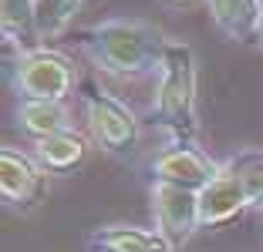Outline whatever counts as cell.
Instances as JSON below:
<instances>
[{
	"mask_svg": "<svg viewBox=\"0 0 263 252\" xmlns=\"http://www.w3.org/2000/svg\"><path fill=\"white\" fill-rule=\"evenodd\" d=\"M162 34L139 20H105L78 34V47L91 57L95 68L105 74H145L162 68L165 57Z\"/></svg>",
	"mask_w": 263,
	"mask_h": 252,
	"instance_id": "6da1fadb",
	"label": "cell"
},
{
	"mask_svg": "<svg viewBox=\"0 0 263 252\" xmlns=\"http://www.w3.org/2000/svg\"><path fill=\"white\" fill-rule=\"evenodd\" d=\"M152 115L176 138V145H193V138H196V54L189 44H172V40L165 44Z\"/></svg>",
	"mask_w": 263,
	"mask_h": 252,
	"instance_id": "7a4b0ae2",
	"label": "cell"
},
{
	"mask_svg": "<svg viewBox=\"0 0 263 252\" xmlns=\"http://www.w3.org/2000/svg\"><path fill=\"white\" fill-rule=\"evenodd\" d=\"M85 108H88V124L91 138L98 141L101 152L108 155H132L139 145V118L125 101L101 88H85Z\"/></svg>",
	"mask_w": 263,
	"mask_h": 252,
	"instance_id": "3957f363",
	"label": "cell"
},
{
	"mask_svg": "<svg viewBox=\"0 0 263 252\" xmlns=\"http://www.w3.org/2000/svg\"><path fill=\"white\" fill-rule=\"evenodd\" d=\"M10 81L21 101H64L74 84V71L61 54L41 47V51L17 57Z\"/></svg>",
	"mask_w": 263,
	"mask_h": 252,
	"instance_id": "277c9868",
	"label": "cell"
},
{
	"mask_svg": "<svg viewBox=\"0 0 263 252\" xmlns=\"http://www.w3.org/2000/svg\"><path fill=\"white\" fill-rule=\"evenodd\" d=\"M152 215H155V232L172 249H182L202 229L199 192L179 188V185H165V182H152Z\"/></svg>",
	"mask_w": 263,
	"mask_h": 252,
	"instance_id": "5b68a950",
	"label": "cell"
},
{
	"mask_svg": "<svg viewBox=\"0 0 263 252\" xmlns=\"http://www.w3.org/2000/svg\"><path fill=\"white\" fill-rule=\"evenodd\" d=\"M44 188H47L44 165L34 161L31 155L4 145V152H0V192H4V202L10 208L27 212L44 199Z\"/></svg>",
	"mask_w": 263,
	"mask_h": 252,
	"instance_id": "8992f818",
	"label": "cell"
},
{
	"mask_svg": "<svg viewBox=\"0 0 263 252\" xmlns=\"http://www.w3.org/2000/svg\"><path fill=\"white\" fill-rule=\"evenodd\" d=\"M219 168H223V165L209 161L199 148H193V145H172V148H165V152L155 155L152 175H155V182L202 192L213 178L219 175Z\"/></svg>",
	"mask_w": 263,
	"mask_h": 252,
	"instance_id": "52a82bcc",
	"label": "cell"
},
{
	"mask_svg": "<svg viewBox=\"0 0 263 252\" xmlns=\"http://www.w3.org/2000/svg\"><path fill=\"white\" fill-rule=\"evenodd\" d=\"M243 208H250L247 188H243L240 175L230 165L219 168V175L199 192V222L202 229H213L219 222H230L233 215H240Z\"/></svg>",
	"mask_w": 263,
	"mask_h": 252,
	"instance_id": "ba28073f",
	"label": "cell"
},
{
	"mask_svg": "<svg viewBox=\"0 0 263 252\" xmlns=\"http://www.w3.org/2000/svg\"><path fill=\"white\" fill-rule=\"evenodd\" d=\"M209 14L216 27L226 37L250 44L260 37V20H263V0H206Z\"/></svg>",
	"mask_w": 263,
	"mask_h": 252,
	"instance_id": "9c48e42d",
	"label": "cell"
},
{
	"mask_svg": "<svg viewBox=\"0 0 263 252\" xmlns=\"http://www.w3.org/2000/svg\"><path fill=\"white\" fill-rule=\"evenodd\" d=\"M88 245L98 252H176L159 232L139 225H101L88 236Z\"/></svg>",
	"mask_w": 263,
	"mask_h": 252,
	"instance_id": "30bf717a",
	"label": "cell"
},
{
	"mask_svg": "<svg viewBox=\"0 0 263 252\" xmlns=\"http://www.w3.org/2000/svg\"><path fill=\"white\" fill-rule=\"evenodd\" d=\"M0 24H4L7 47H17V57L31 54V51H41L34 0H0Z\"/></svg>",
	"mask_w": 263,
	"mask_h": 252,
	"instance_id": "8fae6325",
	"label": "cell"
},
{
	"mask_svg": "<svg viewBox=\"0 0 263 252\" xmlns=\"http://www.w3.org/2000/svg\"><path fill=\"white\" fill-rule=\"evenodd\" d=\"M17 124H21L34 141L61 135V131H71L64 101H21V104H17Z\"/></svg>",
	"mask_w": 263,
	"mask_h": 252,
	"instance_id": "7c38bea8",
	"label": "cell"
},
{
	"mask_svg": "<svg viewBox=\"0 0 263 252\" xmlns=\"http://www.w3.org/2000/svg\"><path fill=\"white\" fill-rule=\"evenodd\" d=\"M34 148H37V161L44 165V172H68L85 158V141L74 131L41 138V141H34Z\"/></svg>",
	"mask_w": 263,
	"mask_h": 252,
	"instance_id": "4fadbf2b",
	"label": "cell"
},
{
	"mask_svg": "<svg viewBox=\"0 0 263 252\" xmlns=\"http://www.w3.org/2000/svg\"><path fill=\"white\" fill-rule=\"evenodd\" d=\"M85 0H34V14H37V34L41 40L61 37L71 27L74 14L81 10Z\"/></svg>",
	"mask_w": 263,
	"mask_h": 252,
	"instance_id": "5bb4252c",
	"label": "cell"
},
{
	"mask_svg": "<svg viewBox=\"0 0 263 252\" xmlns=\"http://www.w3.org/2000/svg\"><path fill=\"white\" fill-rule=\"evenodd\" d=\"M230 168L240 175L250 205H263V152H240L230 161Z\"/></svg>",
	"mask_w": 263,
	"mask_h": 252,
	"instance_id": "9a60e30c",
	"label": "cell"
},
{
	"mask_svg": "<svg viewBox=\"0 0 263 252\" xmlns=\"http://www.w3.org/2000/svg\"><path fill=\"white\" fill-rule=\"evenodd\" d=\"M260 40H263V20H260Z\"/></svg>",
	"mask_w": 263,
	"mask_h": 252,
	"instance_id": "2e32d148",
	"label": "cell"
},
{
	"mask_svg": "<svg viewBox=\"0 0 263 252\" xmlns=\"http://www.w3.org/2000/svg\"><path fill=\"white\" fill-rule=\"evenodd\" d=\"M172 4H189V0H172Z\"/></svg>",
	"mask_w": 263,
	"mask_h": 252,
	"instance_id": "e0dca14e",
	"label": "cell"
}]
</instances>
